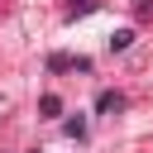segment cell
I'll list each match as a JSON object with an SVG mask.
<instances>
[{
    "label": "cell",
    "instance_id": "cell-1",
    "mask_svg": "<svg viewBox=\"0 0 153 153\" xmlns=\"http://www.w3.org/2000/svg\"><path fill=\"white\" fill-rule=\"evenodd\" d=\"M129 38H134V33H129V29H120V33L110 38V53H124V48H129Z\"/></svg>",
    "mask_w": 153,
    "mask_h": 153
}]
</instances>
